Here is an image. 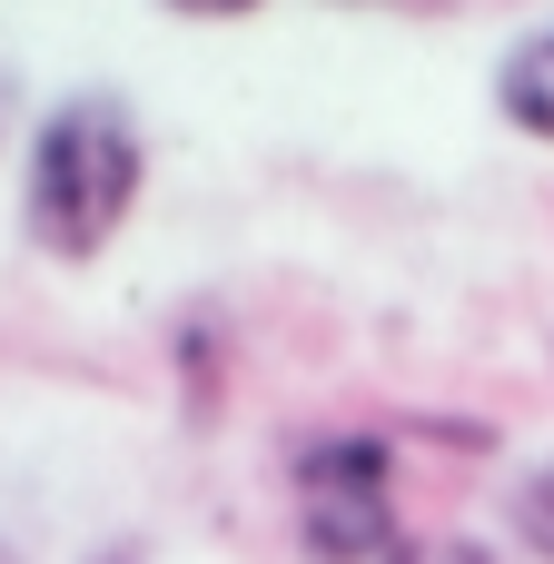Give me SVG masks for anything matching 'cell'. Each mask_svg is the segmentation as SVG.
<instances>
[{
  "mask_svg": "<svg viewBox=\"0 0 554 564\" xmlns=\"http://www.w3.org/2000/svg\"><path fill=\"white\" fill-rule=\"evenodd\" d=\"M139 178H149V149H139V119L119 99H59L30 139V178H20V218L50 258H99L129 208H139Z\"/></svg>",
  "mask_w": 554,
  "mask_h": 564,
  "instance_id": "6da1fadb",
  "label": "cell"
},
{
  "mask_svg": "<svg viewBox=\"0 0 554 564\" xmlns=\"http://www.w3.org/2000/svg\"><path fill=\"white\" fill-rule=\"evenodd\" d=\"M297 476V545L307 564H387L406 535H397V436H297L287 456Z\"/></svg>",
  "mask_w": 554,
  "mask_h": 564,
  "instance_id": "7a4b0ae2",
  "label": "cell"
},
{
  "mask_svg": "<svg viewBox=\"0 0 554 564\" xmlns=\"http://www.w3.org/2000/svg\"><path fill=\"white\" fill-rule=\"evenodd\" d=\"M496 109H506L525 139H554V20H545V30H525V40L506 50V69H496Z\"/></svg>",
  "mask_w": 554,
  "mask_h": 564,
  "instance_id": "3957f363",
  "label": "cell"
},
{
  "mask_svg": "<svg viewBox=\"0 0 554 564\" xmlns=\"http://www.w3.org/2000/svg\"><path fill=\"white\" fill-rule=\"evenodd\" d=\"M506 516H515V545L554 564V466H525V476H515V496H506Z\"/></svg>",
  "mask_w": 554,
  "mask_h": 564,
  "instance_id": "277c9868",
  "label": "cell"
},
{
  "mask_svg": "<svg viewBox=\"0 0 554 564\" xmlns=\"http://www.w3.org/2000/svg\"><path fill=\"white\" fill-rule=\"evenodd\" d=\"M387 564H496V545H476V535H406Z\"/></svg>",
  "mask_w": 554,
  "mask_h": 564,
  "instance_id": "5b68a950",
  "label": "cell"
},
{
  "mask_svg": "<svg viewBox=\"0 0 554 564\" xmlns=\"http://www.w3.org/2000/svg\"><path fill=\"white\" fill-rule=\"evenodd\" d=\"M178 367H188V397H198V416H208V367H218V337H208V317L178 337Z\"/></svg>",
  "mask_w": 554,
  "mask_h": 564,
  "instance_id": "8992f818",
  "label": "cell"
},
{
  "mask_svg": "<svg viewBox=\"0 0 554 564\" xmlns=\"http://www.w3.org/2000/svg\"><path fill=\"white\" fill-rule=\"evenodd\" d=\"M169 10H188V20H238V10H258V0H169Z\"/></svg>",
  "mask_w": 554,
  "mask_h": 564,
  "instance_id": "52a82bcc",
  "label": "cell"
},
{
  "mask_svg": "<svg viewBox=\"0 0 554 564\" xmlns=\"http://www.w3.org/2000/svg\"><path fill=\"white\" fill-rule=\"evenodd\" d=\"M109 564H129V555H109Z\"/></svg>",
  "mask_w": 554,
  "mask_h": 564,
  "instance_id": "ba28073f",
  "label": "cell"
},
{
  "mask_svg": "<svg viewBox=\"0 0 554 564\" xmlns=\"http://www.w3.org/2000/svg\"><path fill=\"white\" fill-rule=\"evenodd\" d=\"M0 564H10V555H0Z\"/></svg>",
  "mask_w": 554,
  "mask_h": 564,
  "instance_id": "9c48e42d",
  "label": "cell"
}]
</instances>
